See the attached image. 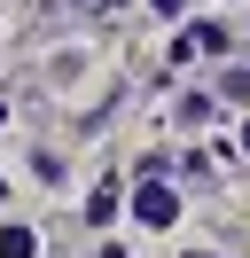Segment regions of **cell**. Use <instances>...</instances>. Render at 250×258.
Listing matches in <instances>:
<instances>
[{
  "mask_svg": "<svg viewBox=\"0 0 250 258\" xmlns=\"http://www.w3.org/2000/svg\"><path fill=\"white\" fill-rule=\"evenodd\" d=\"M133 211H141V227H172V219H180V196H172V188H141Z\"/></svg>",
  "mask_w": 250,
  "mask_h": 258,
  "instance_id": "6da1fadb",
  "label": "cell"
},
{
  "mask_svg": "<svg viewBox=\"0 0 250 258\" xmlns=\"http://www.w3.org/2000/svg\"><path fill=\"white\" fill-rule=\"evenodd\" d=\"M0 258H39V242H31V227H0Z\"/></svg>",
  "mask_w": 250,
  "mask_h": 258,
  "instance_id": "7a4b0ae2",
  "label": "cell"
},
{
  "mask_svg": "<svg viewBox=\"0 0 250 258\" xmlns=\"http://www.w3.org/2000/svg\"><path fill=\"white\" fill-rule=\"evenodd\" d=\"M219 94H227V102H250V71H227V79H219Z\"/></svg>",
  "mask_w": 250,
  "mask_h": 258,
  "instance_id": "3957f363",
  "label": "cell"
},
{
  "mask_svg": "<svg viewBox=\"0 0 250 258\" xmlns=\"http://www.w3.org/2000/svg\"><path fill=\"white\" fill-rule=\"evenodd\" d=\"M180 258H211V250H180Z\"/></svg>",
  "mask_w": 250,
  "mask_h": 258,
  "instance_id": "277c9868",
  "label": "cell"
},
{
  "mask_svg": "<svg viewBox=\"0 0 250 258\" xmlns=\"http://www.w3.org/2000/svg\"><path fill=\"white\" fill-rule=\"evenodd\" d=\"M156 8H180V0H156Z\"/></svg>",
  "mask_w": 250,
  "mask_h": 258,
  "instance_id": "5b68a950",
  "label": "cell"
},
{
  "mask_svg": "<svg viewBox=\"0 0 250 258\" xmlns=\"http://www.w3.org/2000/svg\"><path fill=\"white\" fill-rule=\"evenodd\" d=\"M102 258H125V250H102Z\"/></svg>",
  "mask_w": 250,
  "mask_h": 258,
  "instance_id": "8992f818",
  "label": "cell"
}]
</instances>
